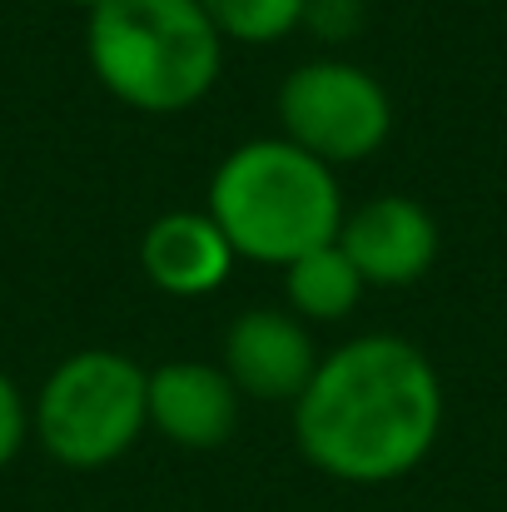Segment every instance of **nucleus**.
Segmentation results:
<instances>
[{"instance_id":"obj_1","label":"nucleus","mask_w":507,"mask_h":512,"mask_svg":"<svg viewBox=\"0 0 507 512\" xmlns=\"http://www.w3.org/2000/svg\"><path fill=\"white\" fill-rule=\"evenodd\" d=\"M443 413L433 358L398 334H358L329 348L289 408L299 458L348 488H383L423 468Z\"/></svg>"},{"instance_id":"obj_2","label":"nucleus","mask_w":507,"mask_h":512,"mask_svg":"<svg viewBox=\"0 0 507 512\" xmlns=\"http://www.w3.org/2000/svg\"><path fill=\"white\" fill-rule=\"evenodd\" d=\"M204 209L234 254L264 269H289L294 259L338 244L348 214L338 170L289 145L284 135L234 145L209 174Z\"/></svg>"},{"instance_id":"obj_3","label":"nucleus","mask_w":507,"mask_h":512,"mask_svg":"<svg viewBox=\"0 0 507 512\" xmlns=\"http://www.w3.org/2000/svg\"><path fill=\"white\" fill-rule=\"evenodd\" d=\"M224 50L199 0H105L85 15L90 75L140 115L194 110L219 85Z\"/></svg>"},{"instance_id":"obj_4","label":"nucleus","mask_w":507,"mask_h":512,"mask_svg":"<svg viewBox=\"0 0 507 512\" xmlns=\"http://www.w3.org/2000/svg\"><path fill=\"white\" fill-rule=\"evenodd\" d=\"M150 428V368L120 348L65 353L30 398V438L70 473L120 463Z\"/></svg>"},{"instance_id":"obj_5","label":"nucleus","mask_w":507,"mask_h":512,"mask_svg":"<svg viewBox=\"0 0 507 512\" xmlns=\"http://www.w3.org/2000/svg\"><path fill=\"white\" fill-rule=\"evenodd\" d=\"M279 135L329 170L373 160L393 135L388 85L343 55H314L279 80Z\"/></svg>"},{"instance_id":"obj_6","label":"nucleus","mask_w":507,"mask_h":512,"mask_svg":"<svg viewBox=\"0 0 507 512\" xmlns=\"http://www.w3.org/2000/svg\"><path fill=\"white\" fill-rule=\"evenodd\" d=\"M319 358H324V348L314 343V329L304 319H294L289 309H269V304L234 314L219 339V368L229 373L239 398H254V403L294 408L299 393L309 388Z\"/></svg>"},{"instance_id":"obj_7","label":"nucleus","mask_w":507,"mask_h":512,"mask_svg":"<svg viewBox=\"0 0 507 512\" xmlns=\"http://www.w3.org/2000/svg\"><path fill=\"white\" fill-rule=\"evenodd\" d=\"M338 249L353 259L368 289H413L443 249L438 219L413 194H373L343 214Z\"/></svg>"},{"instance_id":"obj_8","label":"nucleus","mask_w":507,"mask_h":512,"mask_svg":"<svg viewBox=\"0 0 507 512\" xmlns=\"http://www.w3.org/2000/svg\"><path fill=\"white\" fill-rule=\"evenodd\" d=\"M239 388L219 368V358H165L150 368V428L184 448V453H214L239 433Z\"/></svg>"},{"instance_id":"obj_9","label":"nucleus","mask_w":507,"mask_h":512,"mask_svg":"<svg viewBox=\"0 0 507 512\" xmlns=\"http://www.w3.org/2000/svg\"><path fill=\"white\" fill-rule=\"evenodd\" d=\"M239 254L209 209H165L140 234V269L169 299H209L229 284Z\"/></svg>"},{"instance_id":"obj_10","label":"nucleus","mask_w":507,"mask_h":512,"mask_svg":"<svg viewBox=\"0 0 507 512\" xmlns=\"http://www.w3.org/2000/svg\"><path fill=\"white\" fill-rule=\"evenodd\" d=\"M363 294L368 284L338 244H324L284 269V309L304 324H343L348 314H358Z\"/></svg>"},{"instance_id":"obj_11","label":"nucleus","mask_w":507,"mask_h":512,"mask_svg":"<svg viewBox=\"0 0 507 512\" xmlns=\"http://www.w3.org/2000/svg\"><path fill=\"white\" fill-rule=\"evenodd\" d=\"M224 45H274L309 20V0H199Z\"/></svg>"},{"instance_id":"obj_12","label":"nucleus","mask_w":507,"mask_h":512,"mask_svg":"<svg viewBox=\"0 0 507 512\" xmlns=\"http://www.w3.org/2000/svg\"><path fill=\"white\" fill-rule=\"evenodd\" d=\"M30 443V398L20 393V383L0 368V473L25 453Z\"/></svg>"},{"instance_id":"obj_13","label":"nucleus","mask_w":507,"mask_h":512,"mask_svg":"<svg viewBox=\"0 0 507 512\" xmlns=\"http://www.w3.org/2000/svg\"><path fill=\"white\" fill-rule=\"evenodd\" d=\"M70 5H75V10H85V15H90V10H100V5H105V0H70Z\"/></svg>"}]
</instances>
